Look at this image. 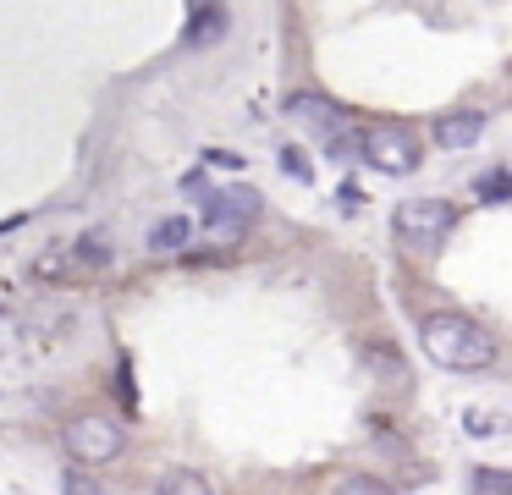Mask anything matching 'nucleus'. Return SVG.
Listing matches in <instances>:
<instances>
[{
  "label": "nucleus",
  "mask_w": 512,
  "mask_h": 495,
  "mask_svg": "<svg viewBox=\"0 0 512 495\" xmlns=\"http://www.w3.org/2000/svg\"><path fill=\"white\" fill-rule=\"evenodd\" d=\"M419 347L435 369L446 374H479L496 363V336L479 319H468L463 308H435L419 319Z\"/></svg>",
  "instance_id": "nucleus-1"
},
{
  "label": "nucleus",
  "mask_w": 512,
  "mask_h": 495,
  "mask_svg": "<svg viewBox=\"0 0 512 495\" xmlns=\"http://www.w3.org/2000/svg\"><path fill=\"white\" fill-rule=\"evenodd\" d=\"M61 446H67V457L78 468H105V462H116L127 451V424L111 413H72L61 424Z\"/></svg>",
  "instance_id": "nucleus-2"
},
{
  "label": "nucleus",
  "mask_w": 512,
  "mask_h": 495,
  "mask_svg": "<svg viewBox=\"0 0 512 495\" xmlns=\"http://www.w3.org/2000/svg\"><path fill=\"white\" fill-rule=\"evenodd\" d=\"M391 231H397L402 248L435 253L457 231V204L452 198H402V204L391 209Z\"/></svg>",
  "instance_id": "nucleus-3"
},
{
  "label": "nucleus",
  "mask_w": 512,
  "mask_h": 495,
  "mask_svg": "<svg viewBox=\"0 0 512 495\" xmlns=\"http://www.w3.org/2000/svg\"><path fill=\"white\" fill-rule=\"evenodd\" d=\"M419 160H424V143L413 127H402V121L364 127V165H375L380 176H408V171H419Z\"/></svg>",
  "instance_id": "nucleus-4"
},
{
  "label": "nucleus",
  "mask_w": 512,
  "mask_h": 495,
  "mask_svg": "<svg viewBox=\"0 0 512 495\" xmlns=\"http://www.w3.org/2000/svg\"><path fill=\"white\" fill-rule=\"evenodd\" d=\"M259 209H265V198H259L254 187H226V193L204 198V226H210L221 242H237L259 220Z\"/></svg>",
  "instance_id": "nucleus-5"
},
{
  "label": "nucleus",
  "mask_w": 512,
  "mask_h": 495,
  "mask_svg": "<svg viewBox=\"0 0 512 495\" xmlns=\"http://www.w3.org/2000/svg\"><path fill=\"white\" fill-rule=\"evenodd\" d=\"M287 116L303 121V127H320V138H331V132L347 127V110L336 105V99H325V94H309V88L287 94Z\"/></svg>",
  "instance_id": "nucleus-6"
},
{
  "label": "nucleus",
  "mask_w": 512,
  "mask_h": 495,
  "mask_svg": "<svg viewBox=\"0 0 512 495\" xmlns=\"http://www.w3.org/2000/svg\"><path fill=\"white\" fill-rule=\"evenodd\" d=\"M479 132H485V110H441V116L430 121V138L441 143V149H474Z\"/></svg>",
  "instance_id": "nucleus-7"
},
{
  "label": "nucleus",
  "mask_w": 512,
  "mask_h": 495,
  "mask_svg": "<svg viewBox=\"0 0 512 495\" xmlns=\"http://www.w3.org/2000/svg\"><path fill=\"white\" fill-rule=\"evenodd\" d=\"M67 259H72V281H83V275H100L105 264L116 259V248H111V231H83L78 242H67Z\"/></svg>",
  "instance_id": "nucleus-8"
},
{
  "label": "nucleus",
  "mask_w": 512,
  "mask_h": 495,
  "mask_svg": "<svg viewBox=\"0 0 512 495\" xmlns=\"http://www.w3.org/2000/svg\"><path fill=\"white\" fill-rule=\"evenodd\" d=\"M232 28V11L226 6H188V22H182V44H215L221 33Z\"/></svg>",
  "instance_id": "nucleus-9"
},
{
  "label": "nucleus",
  "mask_w": 512,
  "mask_h": 495,
  "mask_svg": "<svg viewBox=\"0 0 512 495\" xmlns=\"http://www.w3.org/2000/svg\"><path fill=\"white\" fill-rule=\"evenodd\" d=\"M188 237H193V220L188 215H166V220H155L149 226V253H182L188 248Z\"/></svg>",
  "instance_id": "nucleus-10"
},
{
  "label": "nucleus",
  "mask_w": 512,
  "mask_h": 495,
  "mask_svg": "<svg viewBox=\"0 0 512 495\" xmlns=\"http://www.w3.org/2000/svg\"><path fill=\"white\" fill-rule=\"evenodd\" d=\"M155 495H215V484L199 468H166L155 484Z\"/></svg>",
  "instance_id": "nucleus-11"
},
{
  "label": "nucleus",
  "mask_w": 512,
  "mask_h": 495,
  "mask_svg": "<svg viewBox=\"0 0 512 495\" xmlns=\"http://www.w3.org/2000/svg\"><path fill=\"white\" fill-rule=\"evenodd\" d=\"M325 160H342V165H364V127H342L325 138Z\"/></svg>",
  "instance_id": "nucleus-12"
},
{
  "label": "nucleus",
  "mask_w": 512,
  "mask_h": 495,
  "mask_svg": "<svg viewBox=\"0 0 512 495\" xmlns=\"http://www.w3.org/2000/svg\"><path fill=\"white\" fill-rule=\"evenodd\" d=\"M474 198H479V204H507V198H512V171H507V165L479 171L474 176Z\"/></svg>",
  "instance_id": "nucleus-13"
},
{
  "label": "nucleus",
  "mask_w": 512,
  "mask_h": 495,
  "mask_svg": "<svg viewBox=\"0 0 512 495\" xmlns=\"http://www.w3.org/2000/svg\"><path fill=\"white\" fill-rule=\"evenodd\" d=\"M331 495H397L386 479H375V473H358V468H347L342 479L331 484Z\"/></svg>",
  "instance_id": "nucleus-14"
},
{
  "label": "nucleus",
  "mask_w": 512,
  "mask_h": 495,
  "mask_svg": "<svg viewBox=\"0 0 512 495\" xmlns=\"http://www.w3.org/2000/svg\"><path fill=\"white\" fill-rule=\"evenodd\" d=\"M34 275L45 286H61V281H72V259H67V248H50V253H39L34 259Z\"/></svg>",
  "instance_id": "nucleus-15"
},
{
  "label": "nucleus",
  "mask_w": 512,
  "mask_h": 495,
  "mask_svg": "<svg viewBox=\"0 0 512 495\" xmlns=\"http://www.w3.org/2000/svg\"><path fill=\"white\" fill-rule=\"evenodd\" d=\"M468 490L474 495H512V468H474Z\"/></svg>",
  "instance_id": "nucleus-16"
},
{
  "label": "nucleus",
  "mask_w": 512,
  "mask_h": 495,
  "mask_svg": "<svg viewBox=\"0 0 512 495\" xmlns=\"http://www.w3.org/2000/svg\"><path fill=\"white\" fill-rule=\"evenodd\" d=\"M463 429H468L474 440H490V435H501V429H507V418H501V413H479V407H468V413H463Z\"/></svg>",
  "instance_id": "nucleus-17"
},
{
  "label": "nucleus",
  "mask_w": 512,
  "mask_h": 495,
  "mask_svg": "<svg viewBox=\"0 0 512 495\" xmlns=\"http://www.w3.org/2000/svg\"><path fill=\"white\" fill-rule=\"evenodd\" d=\"M17 347H23V314L0 308V352H17Z\"/></svg>",
  "instance_id": "nucleus-18"
},
{
  "label": "nucleus",
  "mask_w": 512,
  "mask_h": 495,
  "mask_svg": "<svg viewBox=\"0 0 512 495\" xmlns=\"http://www.w3.org/2000/svg\"><path fill=\"white\" fill-rule=\"evenodd\" d=\"M276 160H281V171H287L292 182H314V165L303 160V149H292V143H287V149H281Z\"/></svg>",
  "instance_id": "nucleus-19"
},
{
  "label": "nucleus",
  "mask_w": 512,
  "mask_h": 495,
  "mask_svg": "<svg viewBox=\"0 0 512 495\" xmlns=\"http://www.w3.org/2000/svg\"><path fill=\"white\" fill-rule=\"evenodd\" d=\"M61 495H100V484H94L83 468H72V473H67V484H61Z\"/></svg>",
  "instance_id": "nucleus-20"
},
{
  "label": "nucleus",
  "mask_w": 512,
  "mask_h": 495,
  "mask_svg": "<svg viewBox=\"0 0 512 495\" xmlns=\"http://www.w3.org/2000/svg\"><path fill=\"white\" fill-rule=\"evenodd\" d=\"M204 160H210V165H221V171H243V154H232V149H210Z\"/></svg>",
  "instance_id": "nucleus-21"
},
{
  "label": "nucleus",
  "mask_w": 512,
  "mask_h": 495,
  "mask_svg": "<svg viewBox=\"0 0 512 495\" xmlns=\"http://www.w3.org/2000/svg\"><path fill=\"white\" fill-rule=\"evenodd\" d=\"M358 204H364V193H358V187L347 182V187H342V209H358Z\"/></svg>",
  "instance_id": "nucleus-22"
}]
</instances>
